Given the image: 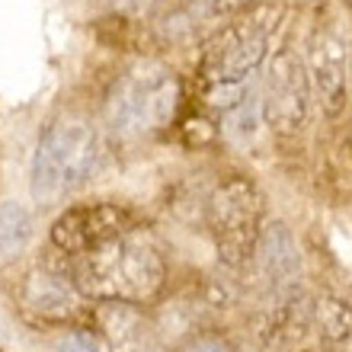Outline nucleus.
<instances>
[{
    "label": "nucleus",
    "instance_id": "12",
    "mask_svg": "<svg viewBox=\"0 0 352 352\" xmlns=\"http://www.w3.org/2000/svg\"><path fill=\"white\" fill-rule=\"evenodd\" d=\"M307 314H311V327L324 336L327 343H343V340L352 336V307L346 305L343 298H333V295L314 298L311 307H307Z\"/></svg>",
    "mask_w": 352,
    "mask_h": 352
},
{
    "label": "nucleus",
    "instance_id": "5",
    "mask_svg": "<svg viewBox=\"0 0 352 352\" xmlns=\"http://www.w3.org/2000/svg\"><path fill=\"white\" fill-rule=\"evenodd\" d=\"M266 202L263 192L247 176H228L208 195V228L214 234V247L228 266L241 269L253 260L263 234Z\"/></svg>",
    "mask_w": 352,
    "mask_h": 352
},
{
    "label": "nucleus",
    "instance_id": "7",
    "mask_svg": "<svg viewBox=\"0 0 352 352\" xmlns=\"http://www.w3.org/2000/svg\"><path fill=\"white\" fill-rule=\"evenodd\" d=\"M131 231V214L112 202H87L67 208L52 224V247L67 256H84Z\"/></svg>",
    "mask_w": 352,
    "mask_h": 352
},
{
    "label": "nucleus",
    "instance_id": "6",
    "mask_svg": "<svg viewBox=\"0 0 352 352\" xmlns=\"http://www.w3.org/2000/svg\"><path fill=\"white\" fill-rule=\"evenodd\" d=\"M307 100H311L307 67L295 52L282 48L278 55H272L263 77V116L269 129L278 135H298L307 122Z\"/></svg>",
    "mask_w": 352,
    "mask_h": 352
},
{
    "label": "nucleus",
    "instance_id": "1",
    "mask_svg": "<svg viewBox=\"0 0 352 352\" xmlns=\"http://www.w3.org/2000/svg\"><path fill=\"white\" fill-rule=\"evenodd\" d=\"M71 276H74L80 295L90 301L144 305L164 288L167 266L154 243L129 231L84 256H77Z\"/></svg>",
    "mask_w": 352,
    "mask_h": 352
},
{
    "label": "nucleus",
    "instance_id": "16",
    "mask_svg": "<svg viewBox=\"0 0 352 352\" xmlns=\"http://www.w3.org/2000/svg\"><path fill=\"white\" fill-rule=\"evenodd\" d=\"M349 77H352V67H349Z\"/></svg>",
    "mask_w": 352,
    "mask_h": 352
},
{
    "label": "nucleus",
    "instance_id": "14",
    "mask_svg": "<svg viewBox=\"0 0 352 352\" xmlns=\"http://www.w3.org/2000/svg\"><path fill=\"white\" fill-rule=\"evenodd\" d=\"M183 352H231V346L224 343V340H218V336H199Z\"/></svg>",
    "mask_w": 352,
    "mask_h": 352
},
{
    "label": "nucleus",
    "instance_id": "9",
    "mask_svg": "<svg viewBox=\"0 0 352 352\" xmlns=\"http://www.w3.org/2000/svg\"><path fill=\"white\" fill-rule=\"evenodd\" d=\"M80 288L74 278H67V272L55 266H36L29 269L23 282H19V301L29 314L42 317V320H67L80 311Z\"/></svg>",
    "mask_w": 352,
    "mask_h": 352
},
{
    "label": "nucleus",
    "instance_id": "2",
    "mask_svg": "<svg viewBox=\"0 0 352 352\" xmlns=\"http://www.w3.org/2000/svg\"><path fill=\"white\" fill-rule=\"evenodd\" d=\"M276 29V13L260 10L237 19L208 42L202 58V100L212 109H237L250 96L253 77L269 55V36Z\"/></svg>",
    "mask_w": 352,
    "mask_h": 352
},
{
    "label": "nucleus",
    "instance_id": "8",
    "mask_svg": "<svg viewBox=\"0 0 352 352\" xmlns=\"http://www.w3.org/2000/svg\"><path fill=\"white\" fill-rule=\"evenodd\" d=\"M307 80L324 116H340L349 100V55L346 42L330 29H317L307 45Z\"/></svg>",
    "mask_w": 352,
    "mask_h": 352
},
{
    "label": "nucleus",
    "instance_id": "10",
    "mask_svg": "<svg viewBox=\"0 0 352 352\" xmlns=\"http://www.w3.org/2000/svg\"><path fill=\"white\" fill-rule=\"evenodd\" d=\"M247 266L256 272L266 288H282L301 272V256H298V243L288 234L285 224H269L263 228L256 253Z\"/></svg>",
    "mask_w": 352,
    "mask_h": 352
},
{
    "label": "nucleus",
    "instance_id": "4",
    "mask_svg": "<svg viewBox=\"0 0 352 352\" xmlns=\"http://www.w3.org/2000/svg\"><path fill=\"white\" fill-rule=\"evenodd\" d=\"M179 106V80L160 65H138L116 80L106 102L112 129L122 135H151L173 119Z\"/></svg>",
    "mask_w": 352,
    "mask_h": 352
},
{
    "label": "nucleus",
    "instance_id": "3",
    "mask_svg": "<svg viewBox=\"0 0 352 352\" xmlns=\"http://www.w3.org/2000/svg\"><path fill=\"white\" fill-rule=\"evenodd\" d=\"M100 157V135L87 119L65 116V119L52 122L32 154V170H29L32 199L42 205H55L67 199L96 173Z\"/></svg>",
    "mask_w": 352,
    "mask_h": 352
},
{
    "label": "nucleus",
    "instance_id": "13",
    "mask_svg": "<svg viewBox=\"0 0 352 352\" xmlns=\"http://www.w3.org/2000/svg\"><path fill=\"white\" fill-rule=\"evenodd\" d=\"M58 352H100V343L90 330H74L58 343Z\"/></svg>",
    "mask_w": 352,
    "mask_h": 352
},
{
    "label": "nucleus",
    "instance_id": "11",
    "mask_svg": "<svg viewBox=\"0 0 352 352\" xmlns=\"http://www.w3.org/2000/svg\"><path fill=\"white\" fill-rule=\"evenodd\" d=\"M29 237H32V214L16 199H3L0 202V266L16 260L26 250Z\"/></svg>",
    "mask_w": 352,
    "mask_h": 352
},
{
    "label": "nucleus",
    "instance_id": "15",
    "mask_svg": "<svg viewBox=\"0 0 352 352\" xmlns=\"http://www.w3.org/2000/svg\"><path fill=\"white\" fill-rule=\"evenodd\" d=\"M112 3H119V7H138V3H148V0H112Z\"/></svg>",
    "mask_w": 352,
    "mask_h": 352
}]
</instances>
